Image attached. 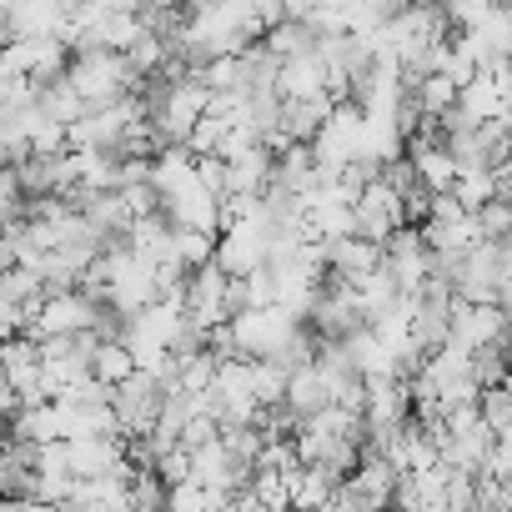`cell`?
Here are the masks:
<instances>
[{
    "label": "cell",
    "mask_w": 512,
    "mask_h": 512,
    "mask_svg": "<svg viewBox=\"0 0 512 512\" xmlns=\"http://www.w3.org/2000/svg\"><path fill=\"white\" fill-rule=\"evenodd\" d=\"M66 81H71V91L81 96V106H86V111H101V106H111V101L131 96L141 76L126 66V56H121V51H96V56H71Z\"/></svg>",
    "instance_id": "1"
},
{
    "label": "cell",
    "mask_w": 512,
    "mask_h": 512,
    "mask_svg": "<svg viewBox=\"0 0 512 512\" xmlns=\"http://www.w3.org/2000/svg\"><path fill=\"white\" fill-rule=\"evenodd\" d=\"M166 377L161 372H131L126 382L111 387V417H116V432L131 442V437H146L161 417V402H166Z\"/></svg>",
    "instance_id": "2"
},
{
    "label": "cell",
    "mask_w": 512,
    "mask_h": 512,
    "mask_svg": "<svg viewBox=\"0 0 512 512\" xmlns=\"http://www.w3.org/2000/svg\"><path fill=\"white\" fill-rule=\"evenodd\" d=\"M111 302H101V297H86L81 287H71V292H51V297H41V307H36V317H31V337H76V332H96V322H101V312H106Z\"/></svg>",
    "instance_id": "3"
},
{
    "label": "cell",
    "mask_w": 512,
    "mask_h": 512,
    "mask_svg": "<svg viewBox=\"0 0 512 512\" xmlns=\"http://www.w3.org/2000/svg\"><path fill=\"white\" fill-rule=\"evenodd\" d=\"M307 146H312V161L322 171H347L362 156V111L352 101H337Z\"/></svg>",
    "instance_id": "4"
},
{
    "label": "cell",
    "mask_w": 512,
    "mask_h": 512,
    "mask_svg": "<svg viewBox=\"0 0 512 512\" xmlns=\"http://www.w3.org/2000/svg\"><path fill=\"white\" fill-rule=\"evenodd\" d=\"M397 226H407V211H402V196L382 181V176H372V181H362V191H357V201H352V236H362V241H372V246H382Z\"/></svg>",
    "instance_id": "5"
},
{
    "label": "cell",
    "mask_w": 512,
    "mask_h": 512,
    "mask_svg": "<svg viewBox=\"0 0 512 512\" xmlns=\"http://www.w3.org/2000/svg\"><path fill=\"white\" fill-rule=\"evenodd\" d=\"M131 121H141V111H136L131 96H121V101H111V106H101V111L76 116L61 136H66V151H111L116 136H121Z\"/></svg>",
    "instance_id": "6"
},
{
    "label": "cell",
    "mask_w": 512,
    "mask_h": 512,
    "mask_svg": "<svg viewBox=\"0 0 512 512\" xmlns=\"http://www.w3.org/2000/svg\"><path fill=\"white\" fill-rule=\"evenodd\" d=\"M487 342H507V312L492 302H452L447 317V347L457 352H477Z\"/></svg>",
    "instance_id": "7"
},
{
    "label": "cell",
    "mask_w": 512,
    "mask_h": 512,
    "mask_svg": "<svg viewBox=\"0 0 512 512\" xmlns=\"http://www.w3.org/2000/svg\"><path fill=\"white\" fill-rule=\"evenodd\" d=\"M126 462V437H71L66 442V472L71 477H101Z\"/></svg>",
    "instance_id": "8"
},
{
    "label": "cell",
    "mask_w": 512,
    "mask_h": 512,
    "mask_svg": "<svg viewBox=\"0 0 512 512\" xmlns=\"http://www.w3.org/2000/svg\"><path fill=\"white\" fill-rule=\"evenodd\" d=\"M282 407L292 412V422H302V417H312V412L332 407V392H327V382H322V372H317L312 362H302V367H292V372H287Z\"/></svg>",
    "instance_id": "9"
},
{
    "label": "cell",
    "mask_w": 512,
    "mask_h": 512,
    "mask_svg": "<svg viewBox=\"0 0 512 512\" xmlns=\"http://www.w3.org/2000/svg\"><path fill=\"white\" fill-rule=\"evenodd\" d=\"M272 186V151L267 146H251L246 156L226 161V191L221 196H262Z\"/></svg>",
    "instance_id": "10"
},
{
    "label": "cell",
    "mask_w": 512,
    "mask_h": 512,
    "mask_svg": "<svg viewBox=\"0 0 512 512\" xmlns=\"http://www.w3.org/2000/svg\"><path fill=\"white\" fill-rule=\"evenodd\" d=\"M337 101L322 91V96H307V101H282V146H307L312 136H317V126L327 121V111H332Z\"/></svg>",
    "instance_id": "11"
},
{
    "label": "cell",
    "mask_w": 512,
    "mask_h": 512,
    "mask_svg": "<svg viewBox=\"0 0 512 512\" xmlns=\"http://www.w3.org/2000/svg\"><path fill=\"white\" fill-rule=\"evenodd\" d=\"M211 251H216V231H196V226H171V262L196 272L211 262Z\"/></svg>",
    "instance_id": "12"
},
{
    "label": "cell",
    "mask_w": 512,
    "mask_h": 512,
    "mask_svg": "<svg viewBox=\"0 0 512 512\" xmlns=\"http://www.w3.org/2000/svg\"><path fill=\"white\" fill-rule=\"evenodd\" d=\"M136 372V362H131V352L121 347V342H96L91 347V377L101 382V387H116V382H126Z\"/></svg>",
    "instance_id": "13"
},
{
    "label": "cell",
    "mask_w": 512,
    "mask_h": 512,
    "mask_svg": "<svg viewBox=\"0 0 512 512\" xmlns=\"http://www.w3.org/2000/svg\"><path fill=\"white\" fill-rule=\"evenodd\" d=\"M246 387H251L256 407H282L287 367H277V362H246Z\"/></svg>",
    "instance_id": "14"
},
{
    "label": "cell",
    "mask_w": 512,
    "mask_h": 512,
    "mask_svg": "<svg viewBox=\"0 0 512 512\" xmlns=\"http://www.w3.org/2000/svg\"><path fill=\"white\" fill-rule=\"evenodd\" d=\"M412 96H417V106H422V116H442L452 101H457V86L437 71V76H427V81H417L412 86Z\"/></svg>",
    "instance_id": "15"
},
{
    "label": "cell",
    "mask_w": 512,
    "mask_h": 512,
    "mask_svg": "<svg viewBox=\"0 0 512 512\" xmlns=\"http://www.w3.org/2000/svg\"><path fill=\"white\" fill-rule=\"evenodd\" d=\"M477 417L487 432H507V417H512V402H507V387H477Z\"/></svg>",
    "instance_id": "16"
},
{
    "label": "cell",
    "mask_w": 512,
    "mask_h": 512,
    "mask_svg": "<svg viewBox=\"0 0 512 512\" xmlns=\"http://www.w3.org/2000/svg\"><path fill=\"white\" fill-rule=\"evenodd\" d=\"M472 221H477V236H482V241H507L512 211H507V201H487V206L472 211Z\"/></svg>",
    "instance_id": "17"
},
{
    "label": "cell",
    "mask_w": 512,
    "mask_h": 512,
    "mask_svg": "<svg viewBox=\"0 0 512 512\" xmlns=\"http://www.w3.org/2000/svg\"><path fill=\"white\" fill-rule=\"evenodd\" d=\"M21 402H16V392H11V382H6V372H0V417H11Z\"/></svg>",
    "instance_id": "18"
},
{
    "label": "cell",
    "mask_w": 512,
    "mask_h": 512,
    "mask_svg": "<svg viewBox=\"0 0 512 512\" xmlns=\"http://www.w3.org/2000/svg\"><path fill=\"white\" fill-rule=\"evenodd\" d=\"M6 267H16V262H11V241L0 236V272H6Z\"/></svg>",
    "instance_id": "19"
}]
</instances>
